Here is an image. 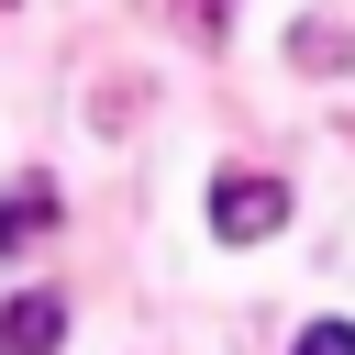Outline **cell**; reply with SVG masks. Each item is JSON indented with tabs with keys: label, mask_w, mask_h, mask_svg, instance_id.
<instances>
[{
	"label": "cell",
	"mask_w": 355,
	"mask_h": 355,
	"mask_svg": "<svg viewBox=\"0 0 355 355\" xmlns=\"http://www.w3.org/2000/svg\"><path fill=\"white\" fill-rule=\"evenodd\" d=\"M211 233H222V244H266V233H288V189L255 178V166H222V178H211Z\"/></svg>",
	"instance_id": "cell-1"
},
{
	"label": "cell",
	"mask_w": 355,
	"mask_h": 355,
	"mask_svg": "<svg viewBox=\"0 0 355 355\" xmlns=\"http://www.w3.org/2000/svg\"><path fill=\"white\" fill-rule=\"evenodd\" d=\"M55 344H67V300H55V288L0 300V355H55Z\"/></svg>",
	"instance_id": "cell-2"
},
{
	"label": "cell",
	"mask_w": 355,
	"mask_h": 355,
	"mask_svg": "<svg viewBox=\"0 0 355 355\" xmlns=\"http://www.w3.org/2000/svg\"><path fill=\"white\" fill-rule=\"evenodd\" d=\"M33 233H55V189H44V178H22V189L0 200V255H11V244H33Z\"/></svg>",
	"instance_id": "cell-3"
},
{
	"label": "cell",
	"mask_w": 355,
	"mask_h": 355,
	"mask_svg": "<svg viewBox=\"0 0 355 355\" xmlns=\"http://www.w3.org/2000/svg\"><path fill=\"white\" fill-rule=\"evenodd\" d=\"M288 55H300L311 78H333V67H355V33H344V22H288Z\"/></svg>",
	"instance_id": "cell-4"
},
{
	"label": "cell",
	"mask_w": 355,
	"mask_h": 355,
	"mask_svg": "<svg viewBox=\"0 0 355 355\" xmlns=\"http://www.w3.org/2000/svg\"><path fill=\"white\" fill-rule=\"evenodd\" d=\"M288 355H355V322H311V333H300Z\"/></svg>",
	"instance_id": "cell-5"
},
{
	"label": "cell",
	"mask_w": 355,
	"mask_h": 355,
	"mask_svg": "<svg viewBox=\"0 0 355 355\" xmlns=\"http://www.w3.org/2000/svg\"><path fill=\"white\" fill-rule=\"evenodd\" d=\"M189 33H200V44H222V33H233V0H189Z\"/></svg>",
	"instance_id": "cell-6"
}]
</instances>
